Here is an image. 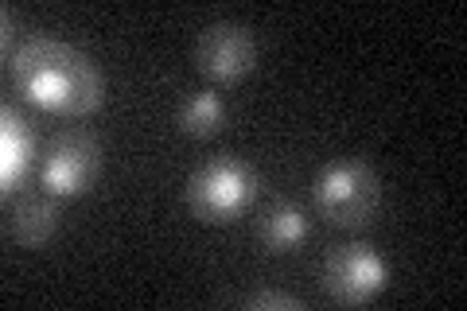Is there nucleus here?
Returning a JSON list of instances; mask_svg holds the SVG:
<instances>
[{
	"label": "nucleus",
	"instance_id": "nucleus-8",
	"mask_svg": "<svg viewBox=\"0 0 467 311\" xmlns=\"http://www.w3.org/2000/svg\"><path fill=\"white\" fill-rule=\"evenodd\" d=\"M58 230V199L51 191H20L8 211V238L24 249H39Z\"/></svg>",
	"mask_w": 467,
	"mask_h": 311
},
{
	"label": "nucleus",
	"instance_id": "nucleus-2",
	"mask_svg": "<svg viewBox=\"0 0 467 311\" xmlns=\"http://www.w3.org/2000/svg\"><path fill=\"white\" fill-rule=\"evenodd\" d=\"M316 211L331 218L343 230H358L374 222L378 206H382V180L362 156H339L327 168H319L312 183Z\"/></svg>",
	"mask_w": 467,
	"mask_h": 311
},
{
	"label": "nucleus",
	"instance_id": "nucleus-11",
	"mask_svg": "<svg viewBox=\"0 0 467 311\" xmlns=\"http://www.w3.org/2000/svg\"><path fill=\"white\" fill-rule=\"evenodd\" d=\"M242 307L250 311H300L304 300L292 292H276V288H257V292H245L242 295Z\"/></svg>",
	"mask_w": 467,
	"mask_h": 311
},
{
	"label": "nucleus",
	"instance_id": "nucleus-7",
	"mask_svg": "<svg viewBox=\"0 0 467 311\" xmlns=\"http://www.w3.org/2000/svg\"><path fill=\"white\" fill-rule=\"evenodd\" d=\"M36 125L16 106H5L0 109V191H5V199L24 191L27 175L36 168Z\"/></svg>",
	"mask_w": 467,
	"mask_h": 311
},
{
	"label": "nucleus",
	"instance_id": "nucleus-3",
	"mask_svg": "<svg viewBox=\"0 0 467 311\" xmlns=\"http://www.w3.org/2000/svg\"><path fill=\"white\" fill-rule=\"evenodd\" d=\"M261 195V175L242 156H214L187 180V206L202 222L242 218Z\"/></svg>",
	"mask_w": 467,
	"mask_h": 311
},
{
	"label": "nucleus",
	"instance_id": "nucleus-6",
	"mask_svg": "<svg viewBox=\"0 0 467 311\" xmlns=\"http://www.w3.org/2000/svg\"><path fill=\"white\" fill-rule=\"evenodd\" d=\"M257 63V36L254 27L238 20H214L195 39V67L211 82H242Z\"/></svg>",
	"mask_w": 467,
	"mask_h": 311
},
{
	"label": "nucleus",
	"instance_id": "nucleus-9",
	"mask_svg": "<svg viewBox=\"0 0 467 311\" xmlns=\"http://www.w3.org/2000/svg\"><path fill=\"white\" fill-rule=\"evenodd\" d=\"M308 233H312V218L304 214V206L292 202V199L269 202L265 214H261V222H257V238L269 254H292V249H300L304 242H308Z\"/></svg>",
	"mask_w": 467,
	"mask_h": 311
},
{
	"label": "nucleus",
	"instance_id": "nucleus-5",
	"mask_svg": "<svg viewBox=\"0 0 467 311\" xmlns=\"http://www.w3.org/2000/svg\"><path fill=\"white\" fill-rule=\"evenodd\" d=\"M101 175V148L90 132L67 129L47 144L39 164V187L55 199H78L86 195Z\"/></svg>",
	"mask_w": 467,
	"mask_h": 311
},
{
	"label": "nucleus",
	"instance_id": "nucleus-10",
	"mask_svg": "<svg viewBox=\"0 0 467 311\" xmlns=\"http://www.w3.org/2000/svg\"><path fill=\"white\" fill-rule=\"evenodd\" d=\"M175 125H180L183 137H195V140L214 137V132L226 125V98L211 90V86L192 90L180 101V109H175Z\"/></svg>",
	"mask_w": 467,
	"mask_h": 311
},
{
	"label": "nucleus",
	"instance_id": "nucleus-4",
	"mask_svg": "<svg viewBox=\"0 0 467 311\" xmlns=\"http://www.w3.org/2000/svg\"><path fill=\"white\" fill-rule=\"evenodd\" d=\"M319 285L324 295L343 307L370 304L389 288V264L367 242H343L319 264Z\"/></svg>",
	"mask_w": 467,
	"mask_h": 311
},
{
	"label": "nucleus",
	"instance_id": "nucleus-12",
	"mask_svg": "<svg viewBox=\"0 0 467 311\" xmlns=\"http://www.w3.org/2000/svg\"><path fill=\"white\" fill-rule=\"evenodd\" d=\"M16 24H20V16H16V8L12 5H5V32H0V47H5V58H12V36H16Z\"/></svg>",
	"mask_w": 467,
	"mask_h": 311
},
{
	"label": "nucleus",
	"instance_id": "nucleus-1",
	"mask_svg": "<svg viewBox=\"0 0 467 311\" xmlns=\"http://www.w3.org/2000/svg\"><path fill=\"white\" fill-rule=\"evenodd\" d=\"M24 101L55 117H90L106 101V78L82 47L55 36H27L8 58Z\"/></svg>",
	"mask_w": 467,
	"mask_h": 311
}]
</instances>
